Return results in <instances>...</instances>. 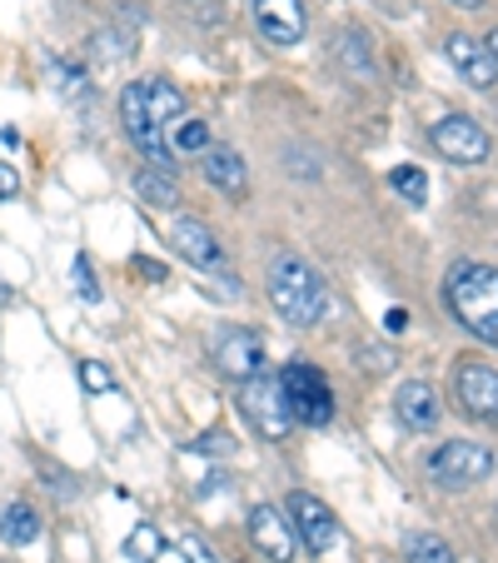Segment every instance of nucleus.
<instances>
[{"label":"nucleus","instance_id":"1","mask_svg":"<svg viewBox=\"0 0 498 563\" xmlns=\"http://www.w3.org/2000/svg\"><path fill=\"white\" fill-rule=\"evenodd\" d=\"M444 305L449 314L478 334L484 344H498V269L494 265H454L444 279Z\"/></svg>","mask_w":498,"mask_h":563},{"label":"nucleus","instance_id":"2","mask_svg":"<svg viewBox=\"0 0 498 563\" xmlns=\"http://www.w3.org/2000/svg\"><path fill=\"white\" fill-rule=\"evenodd\" d=\"M269 299H275V309L289 324H299V330H309V324H319V319L329 314V285L319 279V269L299 255H279L275 265H269Z\"/></svg>","mask_w":498,"mask_h":563},{"label":"nucleus","instance_id":"3","mask_svg":"<svg viewBox=\"0 0 498 563\" xmlns=\"http://www.w3.org/2000/svg\"><path fill=\"white\" fill-rule=\"evenodd\" d=\"M279 389L289 399V415L305 429H324L334 419V394H329V379L314 369V364H285L279 369Z\"/></svg>","mask_w":498,"mask_h":563},{"label":"nucleus","instance_id":"4","mask_svg":"<svg viewBox=\"0 0 498 563\" xmlns=\"http://www.w3.org/2000/svg\"><path fill=\"white\" fill-rule=\"evenodd\" d=\"M429 474L444 489H474V484H484L494 474V449L474 444V439H449V444H439L429 454Z\"/></svg>","mask_w":498,"mask_h":563},{"label":"nucleus","instance_id":"5","mask_svg":"<svg viewBox=\"0 0 498 563\" xmlns=\"http://www.w3.org/2000/svg\"><path fill=\"white\" fill-rule=\"evenodd\" d=\"M240 409H244V419L259 429V439H269V444L289 439V429H295L285 389H279V379H265V374H255V379L240 384Z\"/></svg>","mask_w":498,"mask_h":563},{"label":"nucleus","instance_id":"6","mask_svg":"<svg viewBox=\"0 0 498 563\" xmlns=\"http://www.w3.org/2000/svg\"><path fill=\"white\" fill-rule=\"evenodd\" d=\"M120 125H125V135L140 145V155L155 165V170H175V150L165 145V135H159V125L145 115V80H135V86L120 90Z\"/></svg>","mask_w":498,"mask_h":563},{"label":"nucleus","instance_id":"7","mask_svg":"<svg viewBox=\"0 0 498 563\" xmlns=\"http://www.w3.org/2000/svg\"><path fill=\"white\" fill-rule=\"evenodd\" d=\"M429 140H434V150L444 159H454V165H484V159L494 155V140H488V130L478 125L474 115H444V120H434Z\"/></svg>","mask_w":498,"mask_h":563},{"label":"nucleus","instance_id":"8","mask_svg":"<svg viewBox=\"0 0 498 563\" xmlns=\"http://www.w3.org/2000/svg\"><path fill=\"white\" fill-rule=\"evenodd\" d=\"M454 399L464 405L468 419L498 424V369L488 364H458L454 369Z\"/></svg>","mask_w":498,"mask_h":563},{"label":"nucleus","instance_id":"9","mask_svg":"<svg viewBox=\"0 0 498 563\" xmlns=\"http://www.w3.org/2000/svg\"><path fill=\"white\" fill-rule=\"evenodd\" d=\"M250 543H255L269 563H295L299 533H295V523H289V514H279L275 504H255V509H250Z\"/></svg>","mask_w":498,"mask_h":563},{"label":"nucleus","instance_id":"10","mask_svg":"<svg viewBox=\"0 0 498 563\" xmlns=\"http://www.w3.org/2000/svg\"><path fill=\"white\" fill-rule=\"evenodd\" d=\"M285 514H289V523H295L299 543H305V549L314 553V559H319V553L334 549V539H340V523H334V514H329L324 504L314 499V494H289Z\"/></svg>","mask_w":498,"mask_h":563},{"label":"nucleus","instance_id":"11","mask_svg":"<svg viewBox=\"0 0 498 563\" xmlns=\"http://www.w3.org/2000/svg\"><path fill=\"white\" fill-rule=\"evenodd\" d=\"M444 55H449V65H454V70L464 75L474 90H494L498 86V65H494V55H488V45L478 41V35L454 31L444 41Z\"/></svg>","mask_w":498,"mask_h":563},{"label":"nucleus","instance_id":"12","mask_svg":"<svg viewBox=\"0 0 498 563\" xmlns=\"http://www.w3.org/2000/svg\"><path fill=\"white\" fill-rule=\"evenodd\" d=\"M214 364H220V374H230L240 384L255 379V374H265V340L255 330H230L214 344Z\"/></svg>","mask_w":498,"mask_h":563},{"label":"nucleus","instance_id":"13","mask_svg":"<svg viewBox=\"0 0 498 563\" xmlns=\"http://www.w3.org/2000/svg\"><path fill=\"white\" fill-rule=\"evenodd\" d=\"M255 5V25L265 41L275 45H299L305 41V5L299 0H250Z\"/></svg>","mask_w":498,"mask_h":563},{"label":"nucleus","instance_id":"14","mask_svg":"<svg viewBox=\"0 0 498 563\" xmlns=\"http://www.w3.org/2000/svg\"><path fill=\"white\" fill-rule=\"evenodd\" d=\"M394 415H399L403 429H413V434H429V429H439V389L424 379H409L399 384V394H394Z\"/></svg>","mask_w":498,"mask_h":563},{"label":"nucleus","instance_id":"15","mask_svg":"<svg viewBox=\"0 0 498 563\" xmlns=\"http://www.w3.org/2000/svg\"><path fill=\"white\" fill-rule=\"evenodd\" d=\"M170 240H175V250H180V255L190 260L195 269H220V265H224V250H220V240L210 234V224L180 220V224L170 230Z\"/></svg>","mask_w":498,"mask_h":563},{"label":"nucleus","instance_id":"16","mask_svg":"<svg viewBox=\"0 0 498 563\" xmlns=\"http://www.w3.org/2000/svg\"><path fill=\"white\" fill-rule=\"evenodd\" d=\"M200 170H204V180H210L214 190L234 195V200H240L244 185H250V170H244L240 150H230V145H210V150H204V155H200Z\"/></svg>","mask_w":498,"mask_h":563},{"label":"nucleus","instance_id":"17","mask_svg":"<svg viewBox=\"0 0 498 563\" xmlns=\"http://www.w3.org/2000/svg\"><path fill=\"white\" fill-rule=\"evenodd\" d=\"M145 115L155 125H175V120H185V96L155 75V80H145Z\"/></svg>","mask_w":498,"mask_h":563},{"label":"nucleus","instance_id":"18","mask_svg":"<svg viewBox=\"0 0 498 563\" xmlns=\"http://www.w3.org/2000/svg\"><path fill=\"white\" fill-rule=\"evenodd\" d=\"M135 195L150 205V210H175V205H180V185H175L170 170H140Z\"/></svg>","mask_w":498,"mask_h":563},{"label":"nucleus","instance_id":"19","mask_svg":"<svg viewBox=\"0 0 498 563\" xmlns=\"http://www.w3.org/2000/svg\"><path fill=\"white\" fill-rule=\"evenodd\" d=\"M0 539L15 543V549L35 543V539H41V514H35L31 504H11V509L0 514Z\"/></svg>","mask_w":498,"mask_h":563},{"label":"nucleus","instance_id":"20","mask_svg":"<svg viewBox=\"0 0 498 563\" xmlns=\"http://www.w3.org/2000/svg\"><path fill=\"white\" fill-rule=\"evenodd\" d=\"M403 559L409 563H454V549H449L439 533H409V539H403Z\"/></svg>","mask_w":498,"mask_h":563},{"label":"nucleus","instance_id":"21","mask_svg":"<svg viewBox=\"0 0 498 563\" xmlns=\"http://www.w3.org/2000/svg\"><path fill=\"white\" fill-rule=\"evenodd\" d=\"M159 549H165V533H159L155 523H135V529H130V539H125V559L130 563H155Z\"/></svg>","mask_w":498,"mask_h":563},{"label":"nucleus","instance_id":"22","mask_svg":"<svg viewBox=\"0 0 498 563\" xmlns=\"http://www.w3.org/2000/svg\"><path fill=\"white\" fill-rule=\"evenodd\" d=\"M45 70H51L60 96H86V70H80V65H65L60 55H45Z\"/></svg>","mask_w":498,"mask_h":563},{"label":"nucleus","instance_id":"23","mask_svg":"<svg viewBox=\"0 0 498 563\" xmlns=\"http://www.w3.org/2000/svg\"><path fill=\"white\" fill-rule=\"evenodd\" d=\"M175 150L204 155V150H210V125H204V120H175Z\"/></svg>","mask_w":498,"mask_h":563},{"label":"nucleus","instance_id":"24","mask_svg":"<svg viewBox=\"0 0 498 563\" xmlns=\"http://www.w3.org/2000/svg\"><path fill=\"white\" fill-rule=\"evenodd\" d=\"M389 185L403 195L409 205H424L429 200V180H424V170H413V165H399V170L389 175Z\"/></svg>","mask_w":498,"mask_h":563},{"label":"nucleus","instance_id":"25","mask_svg":"<svg viewBox=\"0 0 498 563\" xmlns=\"http://www.w3.org/2000/svg\"><path fill=\"white\" fill-rule=\"evenodd\" d=\"M340 60L350 65V70H369V35H364V31H350V35H344Z\"/></svg>","mask_w":498,"mask_h":563},{"label":"nucleus","instance_id":"26","mask_svg":"<svg viewBox=\"0 0 498 563\" xmlns=\"http://www.w3.org/2000/svg\"><path fill=\"white\" fill-rule=\"evenodd\" d=\"M80 384H86L90 394H110L115 389V374H110L100 360H80Z\"/></svg>","mask_w":498,"mask_h":563},{"label":"nucleus","instance_id":"27","mask_svg":"<svg viewBox=\"0 0 498 563\" xmlns=\"http://www.w3.org/2000/svg\"><path fill=\"white\" fill-rule=\"evenodd\" d=\"M70 279H75V289H80V299H86V305H100V285H96V269H90V260H86V255L75 260Z\"/></svg>","mask_w":498,"mask_h":563},{"label":"nucleus","instance_id":"28","mask_svg":"<svg viewBox=\"0 0 498 563\" xmlns=\"http://www.w3.org/2000/svg\"><path fill=\"white\" fill-rule=\"evenodd\" d=\"M130 51H135V45H130V35H115V31H100L96 35V55H100V60H125Z\"/></svg>","mask_w":498,"mask_h":563},{"label":"nucleus","instance_id":"29","mask_svg":"<svg viewBox=\"0 0 498 563\" xmlns=\"http://www.w3.org/2000/svg\"><path fill=\"white\" fill-rule=\"evenodd\" d=\"M180 553H185V563H220V559H214L210 543L195 539V533H190V539H180Z\"/></svg>","mask_w":498,"mask_h":563},{"label":"nucleus","instance_id":"30","mask_svg":"<svg viewBox=\"0 0 498 563\" xmlns=\"http://www.w3.org/2000/svg\"><path fill=\"white\" fill-rule=\"evenodd\" d=\"M130 269H135V275L145 279V285H159V279H165V265H155V260H145V255L130 260Z\"/></svg>","mask_w":498,"mask_h":563},{"label":"nucleus","instance_id":"31","mask_svg":"<svg viewBox=\"0 0 498 563\" xmlns=\"http://www.w3.org/2000/svg\"><path fill=\"white\" fill-rule=\"evenodd\" d=\"M15 195H21V175H15L11 165L0 159V200H15Z\"/></svg>","mask_w":498,"mask_h":563},{"label":"nucleus","instance_id":"32","mask_svg":"<svg viewBox=\"0 0 498 563\" xmlns=\"http://www.w3.org/2000/svg\"><path fill=\"white\" fill-rule=\"evenodd\" d=\"M359 354H364V364H369V369H374V374H384V369H389V354H384V350H379V344H364V350H359Z\"/></svg>","mask_w":498,"mask_h":563},{"label":"nucleus","instance_id":"33","mask_svg":"<svg viewBox=\"0 0 498 563\" xmlns=\"http://www.w3.org/2000/svg\"><path fill=\"white\" fill-rule=\"evenodd\" d=\"M384 324H389V334H403V324H409V314H403V309H389V314H384Z\"/></svg>","mask_w":498,"mask_h":563},{"label":"nucleus","instance_id":"34","mask_svg":"<svg viewBox=\"0 0 498 563\" xmlns=\"http://www.w3.org/2000/svg\"><path fill=\"white\" fill-rule=\"evenodd\" d=\"M484 45H488V55H494V65H498V31H488V35H484Z\"/></svg>","mask_w":498,"mask_h":563},{"label":"nucleus","instance_id":"35","mask_svg":"<svg viewBox=\"0 0 498 563\" xmlns=\"http://www.w3.org/2000/svg\"><path fill=\"white\" fill-rule=\"evenodd\" d=\"M454 5H458V11H484L488 0H454Z\"/></svg>","mask_w":498,"mask_h":563}]
</instances>
